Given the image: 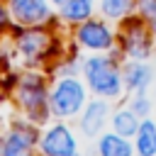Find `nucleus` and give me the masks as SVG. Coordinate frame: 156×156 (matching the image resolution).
I'll use <instances>...</instances> for the list:
<instances>
[{"label": "nucleus", "mask_w": 156, "mask_h": 156, "mask_svg": "<svg viewBox=\"0 0 156 156\" xmlns=\"http://www.w3.org/2000/svg\"><path fill=\"white\" fill-rule=\"evenodd\" d=\"M83 76L88 80V88L102 98H119L124 80L117 63L107 56H90L83 63Z\"/></svg>", "instance_id": "1"}, {"label": "nucleus", "mask_w": 156, "mask_h": 156, "mask_svg": "<svg viewBox=\"0 0 156 156\" xmlns=\"http://www.w3.org/2000/svg\"><path fill=\"white\" fill-rule=\"evenodd\" d=\"M83 107H85V85L73 76L58 78L49 95V110L56 117H71L78 115Z\"/></svg>", "instance_id": "2"}, {"label": "nucleus", "mask_w": 156, "mask_h": 156, "mask_svg": "<svg viewBox=\"0 0 156 156\" xmlns=\"http://www.w3.org/2000/svg\"><path fill=\"white\" fill-rule=\"evenodd\" d=\"M17 100L22 105V110L34 119V122H44L46 112H49V98L44 90L41 78L37 76H24L17 85Z\"/></svg>", "instance_id": "3"}, {"label": "nucleus", "mask_w": 156, "mask_h": 156, "mask_svg": "<svg viewBox=\"0 0 156 156\" xmlns=\"http://www.w3.org/2000/svg\"><path fill=\"white\" fill-rule=\"evenodd\" d=\"M76 39L80 46L90 49V51H110L115 46V37H112V29L100 22V20H85L80 22L78 32H76Z\"/></svg>", "instance_id": "4"}, {"label": "nucleus", "mask_w": 156, "mask_h": 156, "mask_svg": "<svg viewBox=\"0 0 156 156\" xmlns=\"http://www.w3.org/2000/svg\"><path fill=\"white\" fill-rule=\"evenodd\" d=\"M41 154L44 156H73L76 154V139L66 124H54L41 136Z\"/></svg>", "instance_id": "5"}, {"label": "nucleus", "mask_w": 156, "mask_h": 156, "mask_svg": "<svg viewBox=\"0 0 156 156\" xmlns=\"http://www.w3.org/2000/svg\"><path fill=\"white\" fill-rule=\"evenodd\" d=\"M122 49L129 58H146L151 54V37L139 20H129L122 34Z\"/></svg>", "instance_id": "6"}, {"label": "nucleus", "mask_w": 156, "mask_h": 156, "mask_svg": "<svg viewBox=\"0 0 156 156\" xmlns=\"http://www.w3.org/2000/svg\"><path fill=\"white\" fill-rule=\"evenodd\" d=\"M10 7H12V17L22 27H37L46 22L51 15L46 0H10Z\"/></svg>", "instance_id": "7"}, {"label": "nucleus", "mask_w": 156, "mask_h": 156, "mask_svg": "<svg viewBox=\"0 0 156 156\" xmlns=\"http://www.w3.org/2000/svg\"><path fill=\"white\" fill-rule=\"evenodd\" d=\"M37 144V132L34 127L17 124L7 139H2V154L0 156H32V146Z\"/></svg>", "instance_id": "8"}, {"label": "nucleus", "mask_w": 156, "mask_h": 156, "mask_svg": "<svg viewBox=\"0 0 156 156\" xmlns=\"http://www.w3.org/2000/svg\"><path fill=\"white\" fill-rule=\"evenodd\" d=\"M122 80L124 88L132 93H144L151 80H154V68L149 63H144V58H132L124 68H122Z\"/></svg>", "instance_id": "9"}, {"label": "nucleus", "mask_w": 156, "mask_h": 156, "mask_svg": "<svg viewBox=\"0 0 156 156\" xmlns=\"http://www.w3.org/2000/svg\"><path fill=\"white\" fill-rule=\"evenodd\" d=\"M107 110L110 105L105 100H93L85 105L83 110V119H80V132L85 136H98L105 127V119H107Z\"/></svg>", "instance_id": "10"}, {"label": "nucleus", "mask_w": 156, "mask_h": 156, "mask_svg": "<svg viewBox=\"0 0 156 156\" xmlns=\"http://www.w3.org/2000/svg\"><path fill=\"white\" fill-rule=\"evenodd\" d=\"M51 46V39L46 32L41 29H27L17 37V49L27 56V58H39L46 54V49Z\"/></svg>", "instance_id": "11"}, {"label": "nucleus", "mask_w": 156, "mask_h": 156, "mask_svg": "<svg viewBox=\"0 0 156 156\" xmlns=\"http://www.w3.org/2000/svg\"><path fill=\"white\" fill-rule=\"evenodd\" d=\"M98 154L100 156H132L134 146L129 144L127 136L112 132V134H102L98 141Z\"/></svg>", "instance_id": "12"}, {"label": "nucleus", "mask_w": 156, "mask_h": 156, "mask_svg": "<svg viewBox=\"0 0 156 156\" xmlns=\"http://www.w3.org/2000/svg\"><path fill=\"white\" fill-rule=\"evenodd\" d=\"M134 136H136L139 156H156V122L154 119H141Z\"/></svg>", "instance_id": "13"}, {"label": "nucleus", "mask_w": 156, "mask_h": 156, "mask_svg": "<svg viewBox=\"0 0 156 156\" xmlns=\"http://www.w3.org/2000/svg\"><path fill=\"white\" fill-rule=\"evenodd\" d=\"M139 122H141V117H139L134 110L124 107V110H117V112H115V117H112V129H115L117 134H122V136L129 139V136L136 134Z\"/></svg>", "instance_id": "14"}, {"label": "nucleus", "mask_w": 156, "mask_h": 156, "mask_svg": "<svg viewBox=\"0 0 156 156\" xmlns=\"http://www.w3.org/2000/svg\"><path fill=\"white\" fill-rule=\"evenodd\" d=\"M58 12H61V17L66 22H73V24L85 22L90 17V12H93V0H66Z\"/></svg>", "instance_id": "15"}, {"label": "nucleus", "mask_w": 156, "mask_h": 156, "mask_svg": "<svg viewBox=\"0 0 156 156\" xmlns=\"http://www.w3.org/2000/svg\"><path fill=\"white\" fill-rule=\"evenodd\" d=\"M134 10V0H100V12L107 20H122Z\"/></svg>", "instance_id": "16"}, {"label": "nucleus", "mask_w": 156, "mask_h": 156, "mask_svg": "<svg viewBox=\"0 0 156 156\" xmlns=\"http://www.w3.org/2000/svg\"><path fill=\"white\" fill-rule=\"evenodd\" d=\"M129 110H134L139 117H146V115H149V110H151V100H149L144 93H136V98H134V100H129Z\"/></svg>", "instance_id": "17"}, {"label": "nucleus", "mask_w": 156, "mask_h": 156, "mask_svg": "<svg viewBox=\"0 0 156 156\" xmlns=\"http://www.w3.org/2000/svg\"><path fill=\"white\" fill-rule=\"evenodd\" d=\"M136 5H139L144 17H154L156 15V0H136Z\"/></svg>", "instance_id": "18"}, {"label": "nucleus", "mask_w": 156, "mask_h": 156, "mask_svg": "<svg viewBox=\"0 0 156 156\" xmlns=\"http://www.w3.org/2000/svg\"><path fill=\"white\" fill-rule=\"evenodd\" d=\"M5 24H7V10H5L2 5H0V29H2Z\"/></svg>", "instance_id": "19"}, {"label": "nucleus", "mask_w": 156, "mask_h": 156, "mask_svg": "<svg viewBox=\"0 0 156 156\" xmlns=\"http://www.w3.org/2000/svg\"><path fill=\"white\" fill-rule=\"evenodd\" d=\"M149 22H151V24H149V27H151V32L156 34V15H154V17H149Z\"/></svg>", "instance_id": "20"}, {"label": "nucleus", "mask_w": 156, "mask_h": 156, "mask_svg": "<svg viewBox=\"0 0 156 156\" xmlns=\"http://www.w3.org/2000/svg\"><path fill=\"white\" fill-rule=\"evenodd\" d=\"M51 2H54V5H63L66 0H51Z\"/></svg>", "instance_id": "21"}, {"label": "nucleus", "mask_w": 156, "mask_h": 156, "mask_svg": "<svg viewBox=\"0 0 156 156\" xmlns=\"http://www.w3.org/2000/svg\"><path fill=\"white\" fill-rule=\"evenodd\" d=\"M0 154H2V139H0Z\"/></svg>", "instance_id": "22"}]
</instances>
